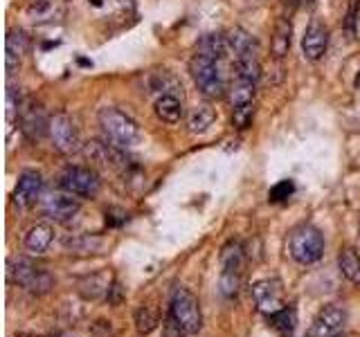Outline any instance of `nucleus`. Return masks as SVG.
Here are the masks:
<instances>
[{
    "label": "nucleus",
    "mask_w": 360,
    "mask_h": 337,
    "mask_svg": "<svg viewBox=\"0 0 360 337\" xmlns=\"http://www.w3.org/2000/svg\"><path fill=\"white\" fill-rule=\"evenodd\" d=\"M232 124L236 129H248L254 120V104H245L239 108H232Z\"/></svg>",
    "instance_id": "28"
},
{
    "label": "nucleus",
    "mask_w": 360,
    "mask_h": 337,
    "mask_svg": "<svg viewBox=\"0 0 360 337\" xmlns=\"http://www.w3.org/2000/svg\"><path fill=\"white\" fill-rule=\"evenodd\" d=\"M169 311H172V322L183 333L194 335V333L201 331V324H203L201 304H198L196 297L189 290H185V288H178V290L174 293Z\"/></svg>",
    "instance_id": "4"
},
{
    "label": "nucleus",
    "mask_w": 360,
    "mask_h": 337,
    "mask_svg": "<svg viewBox=\"0 0 360 337\" xmlns=\"http://www.w3.org/2000/svg\"><path fill=\"white\" fill-rule=\"evenodd\" d=\"M358 234H360V225H358Z\"/></svg>",
    "instance_id": "33"
},
{
    "label": "nucleus",
    "mask_w": 360,
    "mask_h": 337,
    "mask_svg": "<svg viewBox=\"0 0 360 337\" xmlns=\"http://www.w3.org/2000/svg\"><path fill=\"white\" fill-rule=\"evenodd\" d=\"M356 21H358V0H354L352 9H349V16H347V30L349 34L356 32Z\"/></svg>",
    "instance_id": "30"
},
{
    "label": "nucleus",
    "mask_w": 360,
    "mask_h": 337,
    "mask_svg": "<svg viewBox=\"0 0 360 337\" xmlns=\"http://www.w3.org/2000/svg\"><path fill=\"white\" fill-rule=\"evenodd\" d=\"M245 263L243 256V247L239 240H230L223 249H221V265L223 272H241Z\"/></svg>",
    "instance_id": "23"
},
{
    "label": "nucleus",
    "mask_w": 360,
    "mask_h": 337,
    "mask_svg": "<svg viewBox=\"0 0 360 337\" xmlns=\"http://www.w3.org/2000/svg\"><path fill=\"white\" fill-rule=\"evenodd\" d=\"M268 322L281 337H293V333H295V326H297V315H295L293 308H281L279 313L268 315Z\"/></svg>",
    "instance_id": "25"
},
{
    "label": "nucleus",
    "mask_w": 360,
    "mask_h": 337,
    "mask_svg": "<svg viewBox=\"0 0 360 337\" xmlns=\"http://www.w3.org/2000/svg\"><path fill=\"white\" fill-rule=\"evenodd\" d=\"M196 52L221 61V59H225L227 54H230V43H227V36H223V34H207V36L201 38V41H198Z\"/></svg>",
    "instance_id": "20"
},
{
    "label": "nucleus",
    "mask_w": 360,
    "mask_h": 337,
    "mask_svg": "<svg viewBox=\"0 0 360 337\" xmlns=\"http://www.w3.org/2000/svg\"><path fill=\"white\" fill-rule=\"evenodd\" d=\"M21 129L30 140H41L50 131V120L45 117L41 106L27 104L21 108Z\"/></svg>",
    "instance_id": "13"
},
{
    "label": "nucleus",
    "mask_w": 360,
    "mask_h": 337,
    "mask_svg": "<svg viewBox=\"0 0 360 337\" xmlns=\"http://www.w3.org/2000/svg\"><path fill=\"white\" fill-rule=\"evenodd\" d=\"M327 47H329V27L320 18H313L309 23L304 36H302V52H304L309 61H320L327 54Z\"/></svg>",
    "instance_id": "10"
},
{
    "label": "nucleus",
    "mask_w": 360,
    "mask_h": 337,
    "mask_svg": "<svg viewBox=\"0 0 360 337\" xmlns=\"http://www.w3.org/2000/svg\"><path fill=\"white\" fill-rule=\"evenodd\" d=\"M338 268L345 279H349L352 283H360V256L356 249L345 247L338 256Z\"/></svg>",
    "instance_id": "24"
},
{
    "label": "nucleus",
    "mask_w": 360,
    "mask_h": 337,
    "mask_svg": "<svg viewBox=\"0 0 360 337\" xmlns=\"http://www.w3.org/2000/svg\"><path fill=\"white\" fill-rule=\"evenodd\" d=\"M241 286V272H221V295L232 299L239 293Z\"/></svg>",
    "instance_id": "27"
},
{
    "label": "nucleus",
    "mask_w": 360,
    "mask_h": 337,
    "mask_svg": "<svg viewBox=\"0 0 360 337\" xmlns=\"http://www.w3.org/2000/svg\"><path fill=\"white\" fill-rule=\"evenodd\" d=\"M227 43H230V52L234 54V59L243 54H259V45L254 41V36L241 30V27H234V30L227 32Z\"/></svg>",
    "instance_id": "21"
},
{
    "label": "nucleus",
    "mask_w": 360,
    "mask_h": 337,
    "mask_svg": "<svg viewBox=\"0 0 360 337\" xmlns=\"http://www.w3.org/2000/svg\"><path fill=\"white\" fill-rule=\"evenodd\" d=\"M331 337H347L345 333H336V335H331Z\"/></svg>",
    "instance_id": "31"
},
{
    "label": "nucleus",
    "mask_w": 360,
    "mask_h": 337,
    "mask_svg": "<svg viewBox=\"0 0 360 337\" xmlns=\"http://www.w3.org/2000/svg\"><path fill=\"white\" fill-rule=\"evenodd\" d=\"M156 117L163 120L165 124H178L183 117V101L176 94H160L154 104Z\"/></svg>",
    "instance_id": "19"
},
{
    "label": "nucleus",
    "mask_w": 360,
    "mask_h": 337,
    "mask_svg": "<svg viewBox=\"0 0 360 337\" xmlns=\"http://www.w3.org/2000/svg\"><path fill=\"white\" fill-rule=\"evenodd\" d=\"M97 120H99V126L104 138H106L108 144L117 149H131L136 144L142 142V131L140 126L129 117L126 113H122L117 108H99L97 113Z\"/></svg>",
    "instance_id": "1"
},
{
    "label": "nucleus",
    "mask_w": 360,
    "mask_h": 337,
    "mask_svg": "<svg viewBox=\"0 0 360 337\" xmlns=\"http://www.w3.org/2000/svg\"><path fill=\"white\" fill-rule=\"evenodd\" d=\"M27 54V36L21 30H9L5 38V65L7 74H14L23 63V56Z\"/></svg>",
    "instance_id": "15"
},
{
    "label": "nucleus",
    "mask_w": 360,
    "mask_h": 337,
    "mask_svg": "<svg viewBox=\"0 0 360 337\" xmlns=\"http://www.w3.org/2000/svg\"><path fill=\"white\" fill-rule=\"evenodd\" d=\"M252 299L263 315L279 313L284 306V288L279 279H261L252 286Z\"/></svg>",
    "instance_id": "8"
},
{
    "label": "nucleus",
    "mask_w": 360,
    "mask_h": 337,
    "mask_svg": "<svg viewBox=\"0 0 360 337\" xmlns=\"http://www.w3.org/2000/svg\"><path fill=\"white\" fill-rule=\"evenodd\" d=\"M291 43H293V23L291 18H277L270 38V54L275 59H284L291 52Z\"/></svg>",
    "instance_id": "16"
},
{
    "label": "nucleus",
    "mask_w": 360,
    "mask_h": 337,
    "mask_svg": "<svg viewBox=\"0 0 360 337\" xmlns=\"http://www.w3.org/2000/svg\"><path fill=\"white\" fill-rule=\"evenodd\" d=\"M302 3H304V5H311V3H313V0H302Z\"/></svg>",
    "instance_id": "32"
},
{
    "label": "nucleus",
    "mask_w": 360,
    "mask_h": 337,
    "mask_svg": "<svg viewBox=\"0 0 360 337\" xmlns=\"http://www.w3.org/2000/svg\"><path fill=\"white\" fill-rule=\"evenodd\" d=\"M59 185L63 191L74 196H81V198H92L99 194V187H101V180L99 176L95 173V169L88 167H68L59 178Z\"/></svg>",
    "instance_id": "6"
},
{
    "label": "nucleus",
    "mask_w": 360,
    "mask_h": 337,
    "mask_svg": "<svg viewBox=\"0 0 360 337\" xmlns=\"http://www.w3.org/2000/svg\"><path fill=\"white\" fill-rule=\"evenodd\" d=\"M216 122V110L212 108L210 104H201V106H196V108H192V113H189V117H187V129L189 133H205L207 129L212 126V124Z\"/></svg>",
    "instance_id": "22"
},
{
    "label": "nucleus",
    "mask_w": 360,
    "mask_h": 337,
    "mask_svg": "<svg viewBox=\"0 0 360 337\" xmlns=\"http://www.w3.org/2000/svg\"><path fill=\"white\" fill-rule=\"evenodd\" d=\"M52 238H54V229L47 225V223H39V225H34L30 232L25 234V249L30 254H43L47 247H50L52 243Z\"/></svg>",
    "instance_id": "17"
},
{
    "label": "nucleus",
    "mask_w": 360,
    "mask_h": 337,
    "mask_svg": "<svg viewBox=\"0 0 360 337\" xmlns=\"http://www.w3.org/2000/svg\"><path fill=\"white\" fill-rule=\"evenodd\" d=\"M254 94H257V83L243 79V76H236L230 88H227V101H230L232 108H239L245 104H254Z\"/></svg>",
    "instance_id": "18"
},
{
    "label": "nucleus",
    "mask_w": 360,
    "mask_h": 337,
    "mask_svg": "<svg viewBox=\"0 0 360 337\" xmlns=\"http://www.w3.org/2000/svg\"><path fill=\"white\" fill-rule=\"evenodd\" d=\"M288 254L302 265L316 263L325 254V236L313 225H300L288 236Z\"/></svg>",
    "instance_id": "3"
},
{
    "label": "nucleus",
    "mask_w": 360,
    "mask_h": 337,
    "mask_svg": "<svg viewBox=\"0 0 360 337\" xmlns=\"http://www.w3.org/2000/svg\"><path fill=\"white\" fill-rule=\"evenodd\" d=\"M39 209L45 218L52 220H68L81 209L79 198H74V194H59V191H52V194H45L39 202Z\"/></svg>",
    "instance_id": "9"
},
{
    "label": "nucleus",
    "mask_w": 360,
    "mask_h": 337,
    "mask_svg": "<svg viewBox=\"0 0 360 337\" xmlns=\"http://www.w3.org/2000/svg\"><path fill=\"white\" fill-rule=\"evenodd\" d=\"M158 324H160V315H158L156 308L140 306L136 311V329H138V333H142V335L154 333L158 329Z\"/></svg>",
    "instance_id": "26"
},
{
    "label": "nucleus",
    "mask_w": 360,
    "mask_h": 337,
    "mask_svg": "<svg viewBox=\"0 0 360 337\" xmlns=\"http://www.w3.org/2000/svg\"><path fill=\"white\" fill-rule=\"evenodd\" d=\"M293 194H295V185H293V180H281L270 189L268 198H270V202H281V200L291 198Z\"/></svg>",
    "instance_id": "29"
},
{
    "label": "nucleus",
    "mask_w": 360,
    "mask_h": 337,
    "mask_svg": "<svg viewBox=\"0 0 360 337\" xmlns=\"http://www.w3.org/2000/svg\"><path fill=\"white\" fill-rule=\"evenodd\" d=\"M345 322H347V315H345L343 308L327 306L318 313L316 322H313V326H311L306 337H331V335L343 331Z\"/></svg>",
    "instance_id": "12"
},
{
    "label": "nucleus",
    "mask_w": 360,
    "mask_h": 337,
    "mask_svg": "<svg viewBox=\"0 0 360 337\" xmlns=\"http://www.w3.org/2000/svg\"><path fill=\"white\" fill-rule=\"evenodd\" d=\"M47 135H50L54 149L63 153V156H72V153H77L81 149L79 131L65 113H56L54 117H50V131H47Z\"/></svg>",
    "instance_id": "7"
},
{
    "label": "nucleus",
    "mask_w": 360,
    "mask_h": 337,
    "mask_svg": "<svg viewBox=\"0 0 360 337\" xmlns=\"http://www.w3.org/2000/svg\"><path fill=\"white\" fill-rule=\"evenodd\" d=\"M189 72H192V79L198 85V90H201L207 99H221L227 94L219 61L212 59V56L194 52L192 61H189Z\"/></svg>",
    "instance_id": "2"
},
{
    "label": "nucleus",
    "mask_w": 360,
    "mask_h": 337,
    "mask_svg": "<svg viewBox=\"0 0 360 337\" xmlns=\"http://www.w3.org/2000/svg\"><path fill=\"white\" fill-rule=\"evenodd\" d=\"M25 16L36 25L54 23L63 16V0H32L25 7Z\"/></svg>",
    "instance_id": "14"
},
{
    "label": "nucleus",
    "mask_w": 360,
    "mask_h": 337,
    "mask_svg": "<svg viewBox=\"0 0 360 337\" xmlns=\"http://www.w3.org/2000/svg\"><path fill=\"white\" fill-rule=\"evenodd\" d=\"M7 277L9 281L25 286L30 293H47L52 288V277L43 268H36L30 258L12 256L7 261Z\"/></svg>",
    "instance_id": "5"
},
{
    "label": "nucleus",
    "mask_w": 360,
    "mask_h": 337,
    "mask_svg": "<svg viewBox=\"0 0 360 337\" xmlns=\"http://www.w3.org/2000/svg\"><path fill=\"white\" fill-rule=\"evenodd\" d=\"M41 191H43L41 173L23 171L21 178L16 182V189H14V205H18L21 209L36 205V200H41Z\"/></svg>",
    "instance_id": "11"
}]
</instances>
